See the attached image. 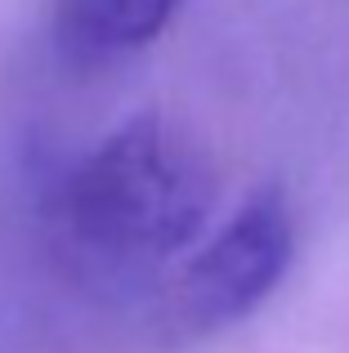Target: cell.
I'll list each match as a JSON object with an SVG mask.
<instances>
[{"instance_id": "cell-2", "label": "cell", "mask_w": 349, "mask_h": 353, "mask_svg": "<svg viewBox=\"0 0 349 353\" xmlns=\"http://www.w3.org/2000/svg\"><path fill=\"white\" fill-rule=\"evenodd\" d=\"M296 255V215L278 183L251 192L224 228L179 268L161 300V327L197 340L251 318L287 277Z\"/></svg>"}, {"instance_id": "cell-1", "label": "cell", "mask_w": 349, "mask_h": 353, "mask_svg": "<svg viewBox=\"0 0 349 353\" xmlns=\"http://www.w3.org/2000/svg\"><path fill=\"white\" fill-rule=\"evenodd\" d=\"M219 170L174 117L139 112L117 125L63 188V224L99 264L143 268L170 259L206 228Z\"/></svg>"}, {"instance_id": "cell-3", "label": "cell", "mask_w": 349, "mask_h": 353, "mask_svg": "<svg viewBox=\"0 0 349 353\" xmlns=\"http://www.w3.org/2000/svg\"><path fill=\"white\" fill-rule=\"evenodd\" d=\"M174 9L179 0H59L54 41L68 63L99 68L152 45L166 32Z\"/></svg>"}]
</instances>
